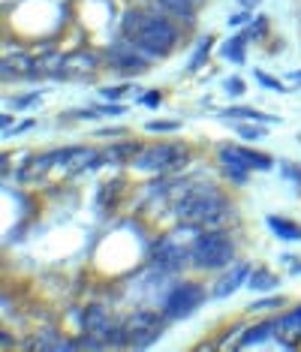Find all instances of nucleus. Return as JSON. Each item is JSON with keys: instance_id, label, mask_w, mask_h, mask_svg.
Instances as JSON below:
<instances>
[{"instance_id": "nucleus-1", "label": "nucleus", "mask_w": 301, "mask_h": 352, "mask_svg": "<svg viewBox=\"0 0 301 352\" xmlns=\"http://www.w3.org/2000/svg\"><path fill=\"white\" fill-rule=\"evenodd\" d=\"M121 36L133 39V45L145 54L148 60L166 58L178 49L181 43V28L175 25L172 15H157V12H142L130 10L121 19Z\"/></svg>"}, {"instance_id": "nucleus-2", "label": "nucleus", "mask_w": 301, "mask_h": 352, "mask_svg": "<svg viewBox=\"0 0 301 352\" xmlns=\"http://www.w3.org/2000/svg\"><path fill=\"white\" fill-rule=\"evenodd\" d=\"M175 217L202 229H223V223L232 217V199L214 184H196L175 202Z\"/></svg>"}, {"instance_id": "nucleus-3", "label": "nucleus", "mask_w": 301, "mask_h": 352, "mask_svg": "<svg viewBox=\"0 0 301 352\" xmlns=\"http://www.w3.org/2000/svg\"><path fill=\"white\" fill-rule=\"evenodd\" d=\"M235 262V241L226 229H205L190 247V265L199 271H223Z\"/></svg>"}, {"instance_id": "nucleus-4", "label": "nucleus", "mask_w": 301, "mask_h": 352, "mask_svg": "<svg viewBox=\"0 0 301 352\" xmlns=\"http://www.w3.org/2000/svg\"><path fill=\"white\" fill-rule=\"evenodd\" d=\"M187 148L178 142H157V145H142L133 157V169L142 175H169L187 163Z\"/></svg>"}, {"instance_id": "nucleus-5", "label": "nucleus", "mask_w": 301, "mask_h": 352, "mask_svg": "<svg viewBox=\"0 0 301 352\" xmlns=\"http://www.w3.org/2000/svg\"><path fill=\"white\" fill-rule=\"evenodd\" d=\"M217 163L232 184H247L250 172H268L271 169V157L268 154H259V151L241 148V145H223L217 151Z\"/></svg>"}, {"instance_id": "nucleus-6", "label": "nucleus", "mask_w": 301, "mask_h": 352, "mask_svg": "<svg viewBox=\"0 0 301 352\" xmlns=\"http://www.w3.org/2000/svg\"><path fill=\"white\" fill-rule=\"evenodd\" d=\"M202 301H205L202 283H175L169 292L163 295L160 310L166 314V319H169V322H178V319L193 316L196 310L202 307Z\"/></svg>"}, {"instance_id": "nucleus-7", "label": "nucleus", "mask_w": 301, "mask_h": 352, "mask_svg": "<svg viewBox=\"0 0 301 352\" xmlns=\"http://www.w3.org/2000/svg\"><path fill=\"white\" fill-rule=\"evenodd\" d=\"M102 58H106L109 69L118 73L121 78H130V76H139V73H148L150 69V60L133 45V39H126V36H121L118 43L109 45V49L102 52Z\"/></svg>"}, {"instance_id": "nucleus-8", "label": "nucleus", "mask_w": 301, "mask_h": 352, "mask_svg": "<svg viewBox=\"0 0 301 352\" xmlns=\"http://www.w3.org/2000/svg\"><path fill=\"white\" fill-rule=\"evenodd\" d=\"M166 322H169V319H166L163 310H160V314H157V310H145V307L136 310V314H133V316L124 322L126 338H130V346H133V349L150 346V343H154V340L163 334Z\"/></svg>"}, {"instance_id": "nucleus-9", "label": "nucleus", "mask_w": 301, "mask_h": 352, "mask_svg": "<svg viewBox=\"0 0 301 352\" xmlns=\"http://www.w3.org/2000/svg\"><path fill=\"white\" fill-rule=\"evenodd\" d=\"M150 265H154L160 274H175L184 265H190V247H184L175 238H163L160 244L154 247V253H150Z\"/></svg>"}, {"instance_id": "nucleus-10", "label": "nucleus", "mask_w": 301, "mask_h": 352, "mask_svg": "<svg viewBox=\"0 0 301 352\" xmlns=\"http://www.w3.org/2000/svg\"><path fill=\"white\" fill-rule=\"evenodd\" d=\"M106 60L102 54L91 52V49H82V52H73L67 54V63H63V78H73V82H88L100 73V63Z\"/></svg>"}, {"instance_id": "nucleus-11", "label": "nucleus", "mask_w": 301, "mask_h": 352, "mask_svg": "<svg viewBox=\"0 0 301 352\" xmlns=\"http://www.w3.org/2000/svg\"><path fill=\"white\" fill-rule=\"evenodd\" d=\"M118 328H121V325L115 322L112 314H109L102 304H91V307H85V314H82V331H88V334H93V338L106 340V346L112 343Z\"/></svg>"}, {"instance_id": "nucleus-12", "label": "nucleus", "mask_w": 301, "mask_h": 352, "mask_svg": "<svg viewBox=\"0 0 301 352\" xmlns=\"http://www.w3.org/2000/svg\"><path fill=\"white\" fill-rule=\"evenodd\" d=\"M0 78L3 82H15V78H27V82H36V58L27 52H19L12 58L0 60Z\"/></svg>"}, {"instance_id": "nucleus-13", "label": "nucleus", "mask_w": 301, "mask_h": 352, "mask_svg": "<svg viewBox=\"0 0 301 352\" xmlns=\"http://www.w3.org/2000/svg\"><path fill=\"white\" fill-rule=\"evenodd\" d=\"M274 325H277V346L283 349H296L301 343V304L289 310V314H280L274 316Z\"/></svg>"}, {"instance_id": "nucleus-14", "label": "nucleus", "mask_w": 301, "mask_h": 352, "mask_svg": "<svg viewBox=\"0 0 301 352\" xmlns=\"http://www.w3.org/2000/svg\"><path fill=\"white\" fill-rule=\"evenodd\" d=\"M250 274H253V268L247 265V262H232V265L226 268V274L214 283L211 295H214V298H229L232 292L241 289V283H247Z\"/></svg>"}, {"instance_id": "nucleus-15", "label": "nucleus", "mask_w": 301, "mask_h": 352, "mask_svg": "<svg viewBox=\"0 0 301 352\" xmlns=\"http://www.w3.org/2000/svg\"><path fill=\"white\" fill-rule=\"evenodd\" d=\"M136 142H115V145H109L106 151H100L102 157V166H124V163H133V157L139 154Z\"/></svg>"}, {"instance_id": "nucleus-16", "label": "nucleus", "mask_w": 301, "mask_h": 352, "mask_svg": "<svg viewBox=\"0 0 301 352\" xmlns=\"http://www.w3.org/2000/svg\"><path fill=\"white\" fill-rule=\"evenodd\" d=\"M30 349H39V352H69V349H78V340H63L58 338V331L54 328H45V331H39V338L36 340H30L27 343Z\"/></svg>"}, {"instance_id": "nucleus-17", "label": "nucleus", "mask_w": 301, "mask_h": 352, "mask_svg": "<svg viewBox=\"0 0 301 352\" xmlns=\"http://www.w3.org/2000/svg\"><path fill=\"white\" fill-rule=\"evenodd\" d=\"M63 63H67V54H60V52H49L43 58H36V78L63 82Z\"/></svg>"}, {"instance_id": "nucleus-18", "label": "nucleus", "mask_w": 301, "mask_h": 352, "mask_svg": "<svg viewBox=\"0 0 301 352\" xmlns=\"http://www.w3.org/2000/svg\"><path fill=\"white\" fill-rule=\"evenodd\" d=\"M202 3L205 0H157V6H160L166 15H172V19H184V21H193V15Z\"/></svg>"}, {"instance_id": "nucleus-19", "label": "nucleus", "mask_w": 301, "mask_h": 352, "mask_svg": "<svg viewBox=\"0 0 301 352\" xmlns=\"http://www.w3.org/2000/svg\"><path fill=\"white\" fill-rule=\"evenodd\" d=\"M271 338H277V325H274V319H265V322L247 328L241 346H256V343H265V340H271Z\"/></svg>"}, {"instance_id": "nucleus-20", "label": "nucleus", "mask_w": 301, "mask_h": 352, "mask_svg": "<svg viewBox=\"0 0 301 352\" xmlns=\"http://www.w3.org/2000/svg\"><path fill=\"white\" fill-rule=\"evenodd\" d=\"M247 43H250V36H247V30H241V34H235L229 43L223 45V58H229L232 63H241L247 60Z\"/></svg>"}, {"instance_id": "nucleus-21", "label": "nucleus", "mask_w": 301, "mask_h": 352, "mask_svg": "<svg viewBox=\"0 0 301 352\" xmlns=\"http://www.w3.org/2000/svg\"><path fill=\"white\" fill-rule=\"evenodd\" d=\"M268 229L274 232L280 241H301V226L283 217H268Z\"/></svg>"}, {"instance_id": "nucleus-22", "label": "nucleus", "mask_w": 301, "mask_h": 352, "mask_svg": "<svg viewBox=\"0 0 301 352\" xmlns=\"http://www.w3.org/2000/svg\"><path fill=\"white\" fill-rule=\"evenodd\" d=\"M277 283H280V280H277L274 271H253L247 280V286L253 292H271V289H277Z\"/></svg>"}, {"instance_id": "nucleus-23", "label": "nucleus", "mask_w": 301, "mask_h": 352, "mask_svg": "<svg viewBox=\"0 0 301 352\" xmlns=\"http://www.w3.org/2000/svg\"><path fill=\"white\" fill-rule=\"evenodd\" d=\"M223 118H235V121H256V124H277V118H268V115H259L256 109H244V106H232L223 111Z\"/></svg>"}, {"instance_id": "nucleus-24", "label": "nucleus", "mask_w": 301, "mask_h": 352, "mask_svg": "<svg viewBox=\"0 0 301 352\" xmlns=\"http://www.w3.org/2000/svg\"><path fill=\"white\" fill-rule=\"evenodd\" d=\"M211 43H214V39H211V36H202V39H199V43H196V52H193V54H190V63H187V69H190V73H196V69H199V67H202V63H205V60H208Z\"/></svg>"}, {"instance_id": "nucleus-25", "label": "nucleus", "mask_w": 301, "mask_h": 352, "mask_svg": "<svg viewBox=\"0 0 301 352\" xmlns=\"http://www.w3.org/2000/svg\"><path fill=\"white\" fill-rule=\"evenodd\" d=\"M265 34H268V19H265V15H256V19H253L250 25H247V36H250V43H253V39H263Z\"/></svg>"}, {"instance_id": "nucleus-26", "label": "nucleus", "mask_w": 301, "mask_h": 352, "mask_svg": "<svg viewBox=\"0 0 301 352\" xmlns=\"http://www.w3.org/2000/svg\"><path fill=\"white\" fill-rule=\"evenodd\" d=\"M238 135H241V139H250V142H256V139H265V130H263V126H259L256 121H253V124H238Z\"/></svg>"}, {"instance_id": "nucleus-27", "label": "nucleus", "mask_w": 301, "mask_h": 352, "mask_svg": "<svg viewBox=\"0 0 301 352\" xmlns=\"http://www.w3.org/2000/svg\"><path fill=\"white\" fill-rule=\"evenodd\" d=\"M283 307V298H263V301H253L250 310L253 314H271V310Z\"/></svg>"}, {"instance_id": "nucleus-28", "label": "nucleus", "mask_w": 301, "mask_h": 352, "mask_svg": "<svg viewBox=\"0 0 301 352\" xmlns=\"http://www.w3.org/2000/svg\"><path fill=\"white\" fill-rule=\"evenodd\" d=\"M145 130L148 133H178L181 124L178 121H150V124H145Z\"/></svg>"}, {"instance_id": "nucleus-29", "label": "nucleus", "mask_w": 301, "mask_h": 352, "mask_svg": "<svg viewBox=\"0 0 301 352\" xmlns=\"http://www.w3.org/2000/svg\"><path fill=\"white\" fill-rule=\"evenodd\" d=\"M256 82L263 85V87H271V91H277V94H287V87H283L280 78L268 76V73H263V69H259V73H256Z\"/></svg>"}, {"instance_id": "nucleus-30", "label": "nucleus", "mask_w": 301, "mask_h": 352, "mask_svg": "<svg viewBox=\"0 0 301 352\" xmlns=\"http://www.w3.org/2000/svg\"><path fill=\"white\" fill-rule=\"evenodd\" d=\"M118 187H124V184H118V181H109L106 187L100 190V205H102V208H112V196L118 193Z\"/></svg>"}, {"instance_id": "nucleus-31", "label": "nucleus", "mask_w": 301, "mask_h": 352, "mask_svg": "<svg viewBox=\"0 0 301 352\" xmlns=\"http://www.w3.org/2000/svg\"><path fill=\"white\" fill-rule=\"evenodd\" d=\"M223 87H226V94H232V97H241L244 91H247V87H244V82L238 76H232V78H226L223 82Z\"/></svg>"}, {"instance_id": "nucleus-32", "label": "nucleus", "mask_w": 301, "mask_h": 352, "mask_svg": "<svg viewBox=\"0 0 301 352\" xmlns=\"http://www.w3.org/2000/svg\"><path fill=\"white\" fill-rule=\"evenodd\" d=\"M36 100H39V94H27V97H15L10 106H12V109H27V106H34Z\"/></svg>"}, {"instance_id": "nucleus-33", "label": "nucleus", "mask_w": 301, "mask_h": 352, "mask_svg": "<svg viewBox=\"0 0 301 352\" xmlns=\"http://www.w3.org/2000/svg\"><path fill=\"white\" fill-rule=\"evenodd\" d=\"M124 91H130V87H106V91H102V97H106L109 102H115V100L124 97Z\"/></svg>"}, {"instance_id": "nucleus-34", "label": "nucleus", "mask_w": 301, "mask_h": 352, "mask_svg": "<svg viewBox=\"0 0 301 352\" xmlns=\"http://www.w3.org/2000/svg\"><path fill=\"white\" fill-rule=\"evenodd\" d=\"M250 15L247 12H238V15H232V19H229V25H232V28H247L250 25Z\"/></svg>"}, {"instance_id": "nucleus-35", "label": "nucleus", "mask_w": 301, "mask_h": 352, "mask_svg": "<svg viewBox=\"0 0 301 352\" xmlns=\"http://www.w3.org/2000/svg\"><path fill=\"white\" fill-rule=\"evenodd\" d=\"M139 102H142V106H150V109H154V106H160V94H142Z\"/></svg>"}, {"instance_id": "nucleus-36", "label": "nucleus", "mask_w": 301, "mask_h": 352, "mask_svg": "<svg viewBox=\"0 0 301 352\" xmlns=\"http://www.w3.org/2000/svg\"><path fill=\"white\" fill-rule=\"evenodd\" d=\"M283 175H287V178H296L301 184V169L298 166H283Z\"/></svg>"}, {"instance_id": "nucleus-37", "label": "nucleus", "mask_w": 301, "mask_h": 352, "mask_svg": "<svg viewBox=\"0 0 301 352\" xmlns=\"http://www.w3.org/2000/svg\"><path fill=\"white\" fill-rule=\"evenodd\" d=\"M238 3L244 6V10H250V6H256V3H259V0H238Z\"/></svg>"}, {"instance_id": "nucleus-38", "label": "nucleus", "mask_w": 301, "mask_h": 352, "mask_svg": "<svg viewBox=\"0 0 301 352\" xmlns=\"http://www.w3.org/2000/svg\"><path fill=\"white\" fill-rule=\"evenodd\" d=\"M292 82H301V73H296V76H292Z\"/></svg>"}]
</instances>
